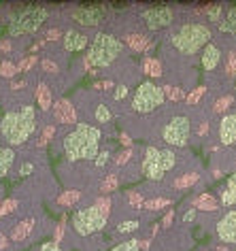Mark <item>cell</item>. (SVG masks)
Listing matches in <instances>:
<instances>
[{
  "label": "cell",
  "instance_id": "cell-1",
  "mask_svg": "<svg viewBox=\"0 0 236 251\" xmlns=\"http://www.w3.org/2000/svg\"><path fill=\"white\" fill-rule=\"evenodd\" d=\"M100 130L90 124H77V128L64 139V153L71 162L77 160H94L98 155Z\"/></svg>",
  "mask_w": 236,
  "mask_h": 251
},
{
  "label": "cell",
  "instance_id": "cell-2",
  "mask_svg": "<svg viewBox=\"0 0 236 251\" xmlns=\"http://www.w3.org/2000/svg\"><path fill=\"white\" fill-rule=\"evenodd\" d=\"M34 126H36L34 106L24 104L20 111L4 113L2 122H0V132H2L4 141L11 143V145H22L34 132Z\"/></svg>",
  "mask_w": 236,
  "mask_h": 251
},
{
  "label": "cell",
  "instance_id": "cell-3",
  "mask_svg": "<svg viewBox=\"0 0 236 251\" xmlns=\"http://www.w3.org/2000/svg\"><path fill=\"white\" fill-rule=\"evenodd\" d=\"M123 51V43L119 39H115L113 34H107V32H100L94 36L90 45V51L85 55V66L88 68H102V66H109L119 58Z\"/></svg>",
  "mask_w": 236,
  "mask_h": 251
},
{
  "label": "cell",
  "instance_id": "cell-4",
  "mask_svg": "<svg viewBox=\"0 0 236 251\" xmlns=\"http://www.w3.org/2000/svg\"><path fill=\"white\" fill-rule=\"evenodd\" d=\"M209 39H211L209 26H202V24H185V26H181L172 34V45L183 55H191L200 47L209 45Z\"/></svg>",
  "mask_w": 236,
  "mask_h": 251
},
{
  "label": "cell",
  "instance_id": "cell-5",
  "mask_svg": "<svg viewBox=\"0 0 236 251\" xmlns=\"http://www.w3.org/2000/svg\"><path fill=\"white\" fill-rule=\"evenodd\" d=\"M177 158L168 149H158V147H147L145 158H142V173L147 179L158 181L162 179L170 168H175Z\"/></svg>",
  "mask_w": 236,
  "mask_h": 251
},
{
  "label": "cell",
  "instance_id": "cell-6",
  "mask_svg": "<svg viewBox=\"0 0 236 251\" xmlns=\"http://www.w3.org/2000/svg\"><path fill=\"white\" fill-rule=\"evenodd\" d=\"M164 90L158 87L151 81H145V83L139 85V90L134 92V98H132V109L136 113H151L155 111L158 106H162L164 102Z\"/></svg>",
  "mask_w": 236,
  "mask_h": 251
},
{
  "label": "cell",
  "instance_id": "cell-7",
  "mask_svg": "<svg viewBox=\"0 0 236 251\" xmlns=\"http://www.w3.org/2000/svg\"><path fill=\"white\" fill-rule=\"evenodd\" d=\"M107 215L100 213L96 209L94 204L92 206H85V209H79L77 213L72 215V228L77 230V234L81 236H90L94 234V232L102 230L104 226H107Z\"/></svg>",
  "mask_w": 236,
  "mask_h": 251
},
{
  "label": "cell",
  "instance_id": "cell-8",
  "mask_svg": "<svg viewBox=\"0 0 236 251\" xmlns=\"http://www.w3.org/2000/svg\"><path fill=\"white\" fill-rule=\"evenodd\" d=\"M47 15H49L47 9H43V7L24 9L22 13L9 24V34L20 36V34H26V32H34V30H39L41 24L47 20Z\"/></svg>",
  "mask_w": 236,
  "mask_h": 251
},
{
  "label": "cell",
  "instance_id": "cell-9",
  "mask_svg": "<svg viewBox=\"0 0 236 251\" xmlns=\"http://www.w3.org/2000/svg\"><path fill=\"white\" fill-rule=\"evenodd\" d=\"M189 119L188 117H183V115H179L175 119H170L168 124H166V128H164V141L168 143V145L172 147H185L188 145V141H189Z\"/></svg>",
  "mask_w": 236,
  "mask_h": 251
},
{
  "label": "cell",
  "instance_id": "cell-10",
  "mask_svg": "<svg viewBox=\"0 0 236 251\" xmlns=\"http://www.w3.org/2000/svg\"><path fill=\"white\" fill-rule=\"evenodd\" d=\"M142 17H145V24L149 30H160L164 26H170L175 13H172L170 7H153V9H147Z\"/></svg>",
  "mask_w": 236,
  "mask_h": 251
},
{
  "label": "cell",
  "instance_id": "cell-11",
  "mask_svg": "<svg viewBox=\"0 0 236 251\" xmlns=\"http://www.w3.org/2000/svg\"><path fill=\"white\" fill-rule=\"evenodd\" d=\"M217 236L223 243H236V211L226 213L217 224Z\"/></svg>",
  "mask_w": 236,
  "mask_h": 251
},
{
  "label": "cell",
  "instance_id": "cell-12",
  "mask_svg": "<svg viewBox=\"0 0 236 251\" xmlns=\"http://www.w3.org/2000/svg\"><path fill=\"white\" fill-rule=\"evenodd\" d=\"M102 15H104V9H98V7H81L72 11V20L79 22L81 26H98Z\"/></svg>",
  "mask_w": 236,
  "mask_h": 251
},
{
  "label": "cell",
  "instance_id": "cell-13",
  "mask_svg": "<svg viewBox=\"0 0 236 251\" xmlns=\"http://www.w3.org/2000/svg\"><path fill=\"white\" fill-rule=\"evenodd\" d=\"M53 113H55V122L58 124H74L77 122V111H74L71 100H66V98H62L55 102Z\"/></svg>",
  "mask_w": 236,
  "mask_h": 251
},
{
  "label": "cell",
  "instance_id": "cell-14",
  "mask_svg": "<svg viewBox=\"0 0 236 251\" xmlns=\"http://www.w3.org/2000/svg\"><path fill=\"white\" fill-rule=\"evenodd\" d=\"M219 141L223 145H234L236 143V113L226 115L219 124Z\"/></svg>",
  "mask_w": 236,
  "mask_h": 251
},
{
  "label": "cell",
  "instance_id": "cell-15",
  "mask_svg": "<svg viewBox=\"0 0 236 251\" xmlns=\"http://www.w3.org/2000/svg\"><path fill=\"white\" fill-rule=\"evenodd\" d=\"M90 39L81 32H74V30H68L64 34V49L66 51H81V49L88 47Z\"/></svg>",
  "mask_w": 236,
  "mask_h": 251
},
{
  "label": "cell",
  "instance_id": "cell-16",
  "mask_svg": "<svg viewBox=\"0 0 236 251\" xmlns=\"http://www.w3.org/2000/svg\"><path fill=\"white\" fill-rule=\"evenodd\" d=\"M219 58H221L219 49H217L215 45H211V43L202 49V66L207 68V71H213V68L219 64Z\"/></svg>",
  "mask_w": 236,
  "mask_h": 251
},
{
  "label": "cell",
  "instance_id": "cell-17",
  "mask_svg": "<svg viewBox=\"0 0 236 251\" xmlns=\"http://www.w3.org/2000/svg\"><path fill=\"white\" fill-rule=\"evenodd\" d=\"M221 202L226 204V206L236 204V173L228 179L226 187H223V192H221Z\"/></svg>",
  "mask_w": 236,
  "mask_h": 251
},
{
  "label": "cell",
  "instance_id": "cell-18",
  "mask_svg": "<svg viewBox=\"0 0 236 251\" xmlns=\"http://www.w3.org/2000/svg\"><path fill=\"white\" fill-rule=\"evenodd\" d=\"M13 160H15L13 149L0 147V177H4V175L11 171V166H13Z\"/></svg>",
  "mask_w": 236,
  "mask_h": 251
},
{
  "label": "cell",
  "instance_id": "cell-19",
  "mask_svg": "<svg viewBox=\"0 0 236 251\" xmlns=\"http://www.w3.org/2000/svg\"><path fill=\"white\" fill-rule=\"evenodd\" d=\"M32 228H34V219H32V217L24 219L22 224H17V226H15V230H13V241H15V243L24 241V238H26L30 232H32Z\"/></svg>",
  "mask_w": 236,
  "mask_h": 251
},
{
  "label": "cell",
  "instance_id": "cell-20",
  "mask_svg": "<svg viewBox=\"0 0 236 251\" xmlns=\"http://www.w3.org/2000/svg\"><path fill=\"white\" fill-rule=\"evenodd\" d=\"M36 102H39V106L43 111H49L51 109V92H49V87L45 83H41L39 87H36Z\"/></svg>",
  "mask_w": 236,
  "mask_h": 251
},
{
  "label": "cell",
  "instance_id": "cell-21",
  "mask_svg": "<svg viewBox=\"0 0 236 251\" xmlns=\"http://www.w3.org/2000/svg\"><path fill=\"white\" fill-rule=\"evenodd\" d=\"M198 179H200L198 173H185V175H181V177H177L175 181H172V187H175V190H188V187L198 183Z\"/></svg>",
  "mask_w": 236,
  "mask_h": 251
},
{
  "label": "cell",
  "instance_id": "cell-22",
  "mask_svg": "<svg viewBox=\"0 0 236 251\" xmlns=\"http://www.w3.org/2000/svg\"><path fill=\"white\" fill-rule=\"evenodd\" d=\"M194 209L198 211H217V200L209 194H200V196L194 198Z\"/></svg>",
  "mask_w": 236,
  "mask_h": 251
},
{
  "label": "cell",
  "instance_id": "cell-23",
  "mask_svg": "<svg viewBox=\"0 0 236 251\" xmlns=\"http://www.w3.org/2000/svg\"><path fill=\"white\" fill-rule=\"evenodd\" d=\"M126 43H128L130 49H134V51H145V49L151 47L147 41V36H142V34H128Z\"/></svg>",
  "mask_w": 236,
  "mask_h": 251
},
{
  "label": "cell",
  "instance_id": "cell-24",
  "mask_svg": "<svg viewBox=\"0 0 236 251\" xmlns=\"http://www.w3.org/2000/svg\"><path fill=\"white\" fill-rule=\"evenodd\" d=\"M219 30L221 32H230V34H236V7L228 11V17L223 22H219Z\"/></svg>",
  "mask_w": 236,
  "mask_h": 251
},
{
  "label": "cell",
  "instance_id": "cell-25",
  "mask_svg": "<svg viewBox=\"0 0 236 251\" xmlns=\"http://www.w3.org/2000/svg\"><path fill=\"white\" fill-rule=\"evenodd\" d=\"M142 71H145L149 77H160V75H162V64H160L155 58H145V62H142Z\"/></svg>",
  "mask_w": 236,
  "mask_h": 251
},
{
  "label": "cell",
  "instance_id": "cell-26",
  "mask_svg": "<svg viewBox=\"0 0 236 251\" xmlns=\"http://www.w3.org/2000/svg\"><path fill=\"white\" fill-rule=\"evenodd\" d=\"M79 198H81V192L71 190V192H64V194H62V196L58 198V204H62V206H72Z\"/></svg>",
  "mask_w": 236,
  "mask_h": 251
},
{
  "label": "cell",
  "instance_id": "cell-27",
  "mask_svg": "<svg viewBox=\"0 0 236 251\" xmlns=\"http://www.w3.org/2000/svg\"><path fill=\"white\" fill-rule=\"evenodd\" d=\"M17 206H20V202H17L15 198H7V200H2L0 202V217L2 215H9V213H13Z\"/></svg>",
  "mask_w": 236,
  "mask_h": 251
},
{
  "label": "cell",
  "instance_id": "cell-28",
  "mask_svg": "<svg viewBox=\"0 0 236 251\" xmlns=\"http://www.w3.org/2000/svg\"><path fill=\"white\" fill-rule=\"evenodd\" d=\"M117 183H119V179H117V175L115 173H111V175H107V179L102 181V185H100V190L107 194V192H113L115 187H117Z\"/></svg>",
  "mask_w": 236,
  "mask_h": 251
},
{
  "label": "cell",
  "instance_id": "cell-29",
  "mask_svg": "<svg viewBox=\"0 0 236 251\" xmlns=\"http://www.w3.org/2000/svg\"><path fill=\"white\" fill-rule=\"evenodd\" d=\"M168 204H170L168 198H153V200H149V202H145V209L158 211V209H164V206H168Z\"/></svg>",
  "mask_w": 236,
  "mask_h": 251
},
{
  "label": "cell",
  "instance_id": "cell-30",
  "mask_svg": "<svg viewBox=\"0 0 236 251\" xmlns=\"http://www.w3.org/2000/svg\"><path fill=\"white\" fill-rule=\"evenodd\" d=\"M53 134H55V124H49L47 128L43 130V136H41V141H39V147H47Z\"/></svg>",
  "mask_w": 236,
  "mask_h": 251
},
{
  "label": "cell",
  "instance_id": "cell-31",
  "mask_svg": "<svg viewBox=\"0 0 236 251\" xmlns=\"http://www.w3.org/2000/svg\"><path fill=\"white\" fill-rule=\"evenodd\" d=\"M226 77H236V51H230V53H228Z\"/></svg>",
  "mask_w": 236,
  "mask_h": 251
},
{
  "label": "cell",
  "instance_id": "cell-32",
  "mask_svg": "<svg viewBox=\"0 0 236 251\" xmlns=\"http://www.w3.org/2000/svg\"><path fill=\"white\" fill-rule=\"evenodd\" d=\"M15 73H17V66L13 62H9V60L0 62V75H2V77H13Z\"/></svg>",
  "mask_w": 236,
  "mask_h": 251
},
{
  "label": "cell",
  "instance_id": "cell-33",
  "mask_svg": "<svg viewBox=\"0 0 236 251\" xmlns=\"http://www.w3.org/2000/svg\"><path fill=\"white\" fill-rule=\"evenodd\" d=\"M204 92H207V87H204V85L196 87V90L191 92L188 98H185V100H188V104H189V106H191V104H198V102H200V98L204 96Z\"/></svg>",
  "mask_w": 236,
  "mask_h": 251
},
{
  "label": "cell",
  "instance_id": "cell-34",
  "mask_svg": "<svg viewBox=\"0 0 236 251\" xmlns=\"http://www.w3.org/2000/svg\"><path fill=\"white\" fill-rule=\"evenodd\" d=\"M96 119H98V122H100V124H107V122H111V109H109L107 104H100V106H98V109H96Z\"/></svg>",
  "mask_w": 236,
  "mask_h": 251
},
{
  "label": "cell",
  "instance_id": "cell-35",
  "mask_svg": "<svg viewBox=\"0 0 236 251\" xmlns=\"http://www.w3.org/2000/svg\"><path fill=\"white\" fill-rule=\"evenodd\" d=\"M36 62H39V55H28L26 60H22L20 64H17V73H26L28 68H32Z\"/></svg>",
  "mask_w": 236,
  "mask_h": 251
},
{
  "label": "cell",
  "instance_id": "cell-36",
  "mask_svg": "<svg viewBox=\"0 0 236 251\" xmlns=\"http://www.w3.org/2000/svg\"><path fill=\"white\" fill-rule=\"evenodd\" d=\"M221 13H223L221 4H213V7H207V15H209L211 22H221Z\"/></svg>",
  "mask_w": 236,
  "mask_h": 251
},
{
  "label": "cell",
  "instance_id": "cell-37",
  "mask_svg": "<svg viewBox=\"0 0 236 251\" xmlns=\"http://www.w3.org/2000/svg\"><path fill=\"white\" fill-rule=\"evenodd\" d=\"M232 96H223V98H219L217 100V104H215V113H226L230 106H232Z\"/></svg>",
  "mask_w": 236,
  "mask_h": 251
},
{
  "label": "cell",
  "instance_id": "cell-38",
  "mask_svg": "<svg viewBox=\"0 0 236 251\" xmlns=\"http://www.w3.org/2000/svg\"><path fill=\"white\" fill-rule=\"evenodd\" d=\"M111 251H141V247H139V241H126V243L113 247Z\"/></svg>",
  "mask_w": 236,
  "mask_h": 251
},
{
  "label": "cell",
  "instance_id": "cell-39",
  "mask_svg": "<svg viewBox=\"0 0 236 251\" xmlns=\"http://www.w3.org/2000/svg\"><path fill=\"white\" fill-rule=\"evenodd\" d=\"M64 228H66V217H62V219H60V224L55 226V232H53V241H51V243L60 245L62 236H64Z\"/></svg>",
  "mask_w": 236,
  "mask_h": 251
},
{
  "label": "cell",
  "instance_id": "cell-40",
  "mask_svg": "<svg viewBox=\"0 0 236 251\" xmlns=\"http://www.w3.org/2000/svg\"><path fill=\"white\" fill-rule=\"evenodd\" d=\"M94 206H96V209H98V211H100V213H104V215H107V217H109V211H111V200H109L107 196L98 198V200H96V202H94Z\"/></svg>",
  "mask_w": 236,
  "mask_h": 251
},
{
  "label": "cell",
  "instance_id": "cell-41",
  "mask_svg": "<svg viewBox=\"0 0 236 251\" xmlns=\"http://www.w3.org/2000/svg\"><path fill=\"white\" fill-rule=\"evenodd\" d=\"M164 90V96H168L170 100H181L183 98V92L179 87H162Z\"/></svg>",
  "mask_w": 236,
  "mask_h": 251
},
{
  "label": "cell",
  "instance_id": "cell-42",
  "mask_svg": "<svg viewBox=\"0 0 236 251\" xmlns=\"http://www.w3.org/2000/svg\"><path fill=\"white\" fill-rule=\"evenodd\" d=\"M139 222H121L119 226H117V230L119 232H134V230H139Z\"/></svg>",
  "mask_w": 236,
  "mask_h": 251
},
{
  "label": "cell",
  "instance_id": "cell-43",
  "mask_svg": "<svg viewBox=\"0 0 236 251\" xmlns=\"http://www.w3.org/2000/svg\"><path fill=\"white\" fill-rule=\"evenodd\" d=\"M128 200H130V204L136 206V209H141V204H142V196L139 192H128Z\"/></svg>",
  "mask_w": 236,
  "mask_h": 251
},
{
  "label": "cell",
  "instance_id": "cell-44",
  "mask_svg": "<svg viewBox=\"0 0 236 251\" xmlns=\"http://www.w3.org/2000/svg\"><path fill=\"white\" fill-rule=\"evenodd\" d=\"M109 149H104V151H98V155H96V166L98 168H102L104 164H107V162H109Z\"/></svg>",
  "mask_w": 236,
  "mask_h": 251
},
{
  "label": "cell",
  "instance_id": "cell-45",
  "mask_svg": "<svg viewBox=\"0 0 236 251\" xmlns=\"http://www.w3.org/2000/svg\"><path fill=\"white\" fill-rule=\"evenodd\" d=\"M126 96H128V87H126V85H117L115 92H113V98H115V100H123Z\"/></svg>",
  "mask_w": 236,
  "mask_h": 251
},
{
  "label": "cell",
  "instance_id": "cell-46",
  "mask_svg": "<svg viewBox=\"0 0 236 251\" xmlns=\"http://www.w3.org/2000/svg\"><path fill=\"white\" fill-rule=\"evenodd\" d=\"M41 66H43V71H45V73H58V66H55L51 60H43Z\"/></svg>",
  "mask_w": 236,
  "mask_h": 251
},
{
  "label": "cell",
  "instance_id": "cell-47",
  "mask_svg": "<svg viewBox=\"0 0 236 251\" xmlns=\"http://www.w3.org/2000/svg\"><path fill=\"white\" fill-rule=\"evenodd\" d=\"M130 155H132V149H126V151H121L119 155H117V164H126V162L130 160Z\"/></svg>",
  "mask_w": 236,
  "mask_h": 251
},
{
  "label": "cell",
  "instance_id": "cell-48",
  "mask_svg": "<svg viewBox=\"0 0 236 251\" xmlns=\"http://www.w3.org/2000/svg\"><path fill=\"white\" fill-rule=\"evenodd\" d=\"M172 219H175V209H170L168 213H166V215H164V222H162V226H164V228H168V226L172 224Z\"/></svg>",
  "mask_w": 236,
  "mask_h": 251
},
{
  "label": "cell",
  "instance_id": "cell-49",
  "mask_svg": "<svg viewBox=\"0 0 236 251\" xmlns=\"http://www.w3.org/2000/svg\"><path fill=\"white\" fill-rule=\"evenodd\" d=\"M41 251H62V249H60V245H55V243H43Z\"/></svg>",
  "mask_w": 236,
  "mask_h": 251
},
{
  "label": "cell",
  "instance_id": "cell-50",
  "mask_svg": "<svg viewBox=\"0 0 236 251\" xmlns=\"http://www.w3.org/2000/svg\"><path fill=\"white\" fill-rule=\"evenodd\" d=\"M34 171V164H30V162H26V164H24L22 168H20V175H30Z\"/></svg>",
  "mask_w": 236,
  "mask_h": 251
},
{
  "label": "cell",
  "instance_id": "cell-51",
  "mask_svg": "<svg viewBox=\"0 0 236 251\" xmlns=\"http://www.w3.org/2000/svg\"><path fill=\"white\" fill-rule=\"evenodd\" d=\"M194 217H196V209H189V211L183 215V222L189 224V222H194Z\"/></svg>",
  "mask_w": 236,
  "mask_h": 251
},
{
  "label": "cell",
  "instance_id": "cell-52",
  "mask_svg": "<svg viewBox=\"0 0 236 251\" xmlns=\"http://www.w3.org/2000/svg\"><path fill=\"white\" fill-rule=\"evenodd\" d=\"M60 30H49V32H47V39L49 41H55V39H60Z\"/></svg>",
  "mask_w": 236,
  "mask_h": 251
},
{
  "label": "cell",
  "instance_id": "cell-53",
  "mask_svg": "<svg viewBox=\"0 0 236 251\" xmlns=\"http://www.w3.org/2000/svg\"><path fill=\"white\" fill-rule=\"evenodd\" d=\"M119 139H121V145H126V147L130 149V145H132V141H130V136H128V134H121Z\"/></svg>",
  "mask_w": 236,
  "mask_h": 251
},
{
  "label": "cell",
  "instance_id": "cell-54",
  "mask_svg": "<svg viewBox=\"0 0 236 251\" xmlns=\"http://www.w3.org/2000/svg\"><path fill=\"white\" fill-rule=\"evenodd\" d=\"M9 49H11V43H9L7 39L0 41V51H9Z\"/></svg>",
  "mask_w": 236,
  "mask_h": 251
},
{
  "label": "cell",
  "instance_id": "cell-55",
  "mask_svg": "<svg viewBox=\"0 0 236 251\" xmlns=\"http://www.w3.org/2000/svg\"><path fill=\"white\" fill-rule=\"evenodd\" d=\"M9 247V243H7V236L2 234V232H0V249H7Z\"/></svg>",
  "mask_w": 236,
  "mask_h": 251
},
{
  "label": "cell",
  "instance_id": "cell-56",
  "mask_svg": "<svg viewBox=\"0 0 236 251\" xmlns=\"http://www.w3.org/2000/svg\"><path fill=\"white\" fill-rule=\"evenodd\" d=\"M198 132H200V134H207V132H209V124H202V126H200V130H198Z\"/></svg>",
  "mask_w": 236,
  "mask_h": 251
},
{
  "label": "cell",
  "instance_id": "cell-57",
  "mask_svg": "<svg viewBox=\"0 0 236 251\" xmlns=\"http://www.w3.org/2000/svg\"><path fill=\"white\" fill-rule=\"evenodd\" d=\"M234 90H236V83H234Z\"/></svg>",
  "mask_w": 236,
  "mask_h": 251
}]
</instances>
